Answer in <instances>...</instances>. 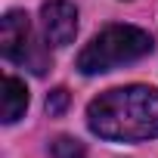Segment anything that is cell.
I'll use <instances>...</instances> for the list:
<instances>
[{
	"instance_id": "cell-6",
	"label": "cell",
	"mask_w": 158,
	"mask_h": 158,
	"mask_svg": "<svg viewBox=\"0 0 158 158\" xmlns=\"http://www.w3.org/2000/svg\"><path fill=\"white\" fill-rule=\"evenodd\" d=\"M50 158H87L81 139H74V136H56L50 143Z\"/></svg>"
},
{
	"instance_id": "cell-1",
	"label": "cell",
	"mask_w": 158,
	"mask_h": 158,
	"mask_svg": "<svg viewBox=\"0 0 158 158\" xmlns=\"http://www.w3.org/2000/svg\"><path fill=\"white\" fill-rule=\"evenodd\" d=\"M87 124L109 143H139L158 136V87H115L87 106Z\"/></svg>"
},
{
	"instance_id": "cell-4",
	"label": "cell",
	"mask_w": 158,
	"mask_h": 158,
	"mask_svg": "<svg viewBox=\"0 0 158 158\" xmlns=\"http://www.w3.org/2000/svg\"><path fill=\"white\" fill-rule=\"evenodd\" d=\"M44 40L50 47H68L77 34V10L68 0H47L40 6Z\"/></svg>"
},
{
	"instance_id": "cell-2",
	"label": "cell",
	"mask_w": 158,
	"mask_h": 158,
	"mask_svg": "<svg viewBox=\"0 0 158 158\" xmlns=\"http://www.w3.org/2000/svg\"><path fill=\"white\" fill-rule=\"evenodd\" d=\"M152 53V37L133 25H109L102 28L77 56L81 74H102L118 65H130Z\"/></svg>"
},
{
	"instance_id": "cell-3",
	"label": "cell",
	"mask_w": 158,
	"mask_h": 158,
	"mask_svg": "<svg viewBox=\"0 0 158 158\" xmlns=\"http://www.w3.org/2000/svg\"><path fill=\"white\" fill-rule=\"evenodd\" d=\"M0 50H3V56L10 62L31 68L34 74H44L50 68V53L37 44L28 16L19 10H10L3 16V22H0Z\"/></svg>"
},
{
	"instance_id": "cell-7",
	"label": "cell",
	"mask_w": 158,
	"mask_h": 158,
	"mask_svg": "<svg viewBox=\"0 0 158 158\" xmlns=\"http://www.w3.org/2000/svg\"><path fill=\"white\" fill-rule=\"evenodd\" d=\"M65 106H68V90H65V87H59V90H53V93L47 96V112H50V115H62Z\"/></svg>"
},
{
	"instance_id": "cell-5",
	"label": "cell",
	"mask_w": 158,
	"mask_h": 158,
	"mask_svg": "<svg viewBox=\"0 0 158 158\" xmlns=\"http://www.w3.org/2000/svg\"><path fill=\"white\" fill-rule=\"evenodd\" d=\"M28 109V90L19 77H3V124H16Z\"/></svg>"
}]
</instances>
